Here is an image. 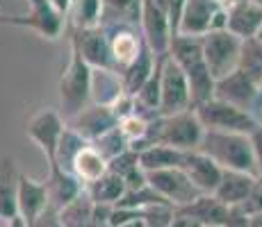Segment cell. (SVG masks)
Listing matches in <instances>:
<instances>
[{
  "instance_id": "18",
  "label": "cell",
  "mask_w": 262,
  "mask_h": 227,
  "mask_svg": "<svg viewBox=\"0 0 262 227\" xmlns=\"http://www.w3.org/2000/svg\"><path fill=\"white\" fill-rule=\"evenodd\" d=\"M16 207H18V218H23L25 225L34 223V220H37L39 216L50 207L46 184L28 178L25 173H21V178H18Z\"/></svg>"
},
{
  "instance_id": "48",
  "label": "cell",
  "mask_w": 262,
  "mask_h": 227,
  "mask_svg": "<svg viewBox=\"0 0 262 227\" xmlns=\"http://www.w3.org/2000/svg\"><path fill=\"white\" fill-rule=\"evenodd\" d=\"M255 39H258V41H262V25H260V32H258V37H255Z\"/></svg>"
},
{
  "instance_id": "33",
  "label": "cell",
  "mask_w": 262,
  "mask_h": 227,
  "mask_svg": "<svg viewBox=\"0 0 262 227\" xmlns=\"http://www.w3.org/2000/svg\"><path fill=\"white\" fill-rule=\"evenodd\" d=\"M135 211H137V218L146 227H169L176 218V207H171L169 203H158Z\"/></svg>"
},
{
  "instance_id": "1",
  "label": "cell",
  "mask_w": 262,
  "mask_h": 227,
  "mask_svg": "<svg viewBox=\"0 0 262 227\" xmlns=\"http://www.w3.org/2000/svg\"><path fill=\"white\" fill-rule=\"evenodd\" d=\"M203 134L205 130L194 109L173 116H158L150 120L148 134L135 148V153H142L150 145H171L180 153H191V150H199Z\"/></svg>"
},
{
  "instance_id": "32",
  "label": "cell",
  "mask_w": 262,
  "mask_h": 227,
  "mask_svg": "<svg viewBox=\"0 0 262 227\" xmlns=\"http://www.w3.org/2000/svg\"><path fill=\"white\" fill-rule=\"evenodd\" d=\"M148 128H150V120L144 118V116H139V114H130V116H125V118L119 120V132L123 134V139L128 141L133 150L146 139Z\"/></svg>"
},
{
  "instance_id": "43",
  "label": "cell",
  "mask_w": 262,
  "mask_h": 227,
  "mask_svg": "<svg viewBox=\"0 0 262 227\" xmlns=\"http://www.w3.org/2000/svg\"><path fill=\"white\" fill-rule=\"evenodd\" d=\"M249 227H262V214H260V216H251Z\"/></svg>"
},
{
  "instance_id": "7",
  "label": "cell",
  "mask_w": 262,
  "mask_h": 227,
  "mask_svg": "<svg viewBox=\"0 0 262 227\" xmlns=\"http://www.w3.org/2000/svg\"><path fill=\"white\" fill-rule=\"evenodd\" d=\"M160 89H162L160 116H173L194 109L187 78H185V73L169 55L160 57Z\"/></svg>"
},
{
  "instance_id": "23",
  "label": "cell",
  "mask_w": 262,
  "mask_h": 227,
  "mask_svg": "<svg viewBox=\"0 0 262 227\" xmlns=\"http://www.w3.org/2000/svg\"><path fill=\"white\" fill-rule=\"evenodd\" d=\"M176 211L194 218L196 223H201L203 227H224L226 216H228V207L221 205L214 195H205V193L199 195L191 205L180 207V209H176Z\"/></svg>"
},
{
  "instance_id": "6",
  "label": "cell",
  "mask_w": 262,
  "mask_h": 227,
  "mask_svg": "<svg viewBox=\"0 0 262 227\" xmlns=\"http://www.w3.org/2000/svg\"><path fill=\"white\" fill-rule=\"evenodd\" d=\"M201 43H203L205 62H208V68L212 73L214 82L239 70L242 48H244L242 39L230 34L228 30H214V32H208L205 37H201Z\"/></svg>"
},
{
  "instance_id": "16",
  "label": "cell",
  "mask_w": 262,
  "mask_h": 227,
  "mask_svg": "<svg viewBox=\"0 0 262 227\" xmlns=\"http://www.w3.org/2000/svg\"><path fill=\"white\" fill-rule=\"evenodd\" d=\"M180 168L185 170V175L191 180V184L205 195H212L221 182V175H224V168L216 166L212 159L208 157L201 150H191V153H185L183 166Z\"/></svg>"
},
{
  "instance_id": "39",
  "label": "cell",
  "mask_w": 262,
  "mask_h": 227,
  "mask_svg": "<svg viewBox=\"0 0 262 227\" xmlns=\"http://www.w3.org/2000/svg\"><path fill=\"white\" fill-rule=\"evenodd\" d=\"M251 145H253V157H255V168H258V178H262V125L251 134Z\"/></svg>"
},
{
  "instance_id": "47",
  "label": "cell",
  "mask_w": 262,
  "mask_h": 227,
  "mask_svg": "<svg viewBox=\"0 0 262 227\" xmlns=\"http://www.w3.org/2000/svg\"><path fill=\"white\" fill-rule=\"evenodd\" d=\"M258 123L262 125V105H260V114H258Z\"/></svg>"
},
{
  "instance_id": "22",
  "label": "cell",
  "mask_w": 262,
  "mask_h": 227,
  "mask_svg": "<svg viewBox=\"0 0 262 227\" xmlns=\"http://www.w3.org/2000/svg\"><path fill=\"white\" fill-rule=\"evenodd\" d=\"M158 62H160L158 55H155L148 45H144V50L139 53V57L135 59L128 68H123L119 73L121 75V82H123L125 95H133V98H135V95L139 93V89H142L144 84L150 80V75L155 73Z\"/></svg>"
},
{
  "instance_id": "42",
  "label": "cell",
  "mask_w": 262,
  "mask_h": 227,
  "mask_svg": "<svg viewBox=\"0 0 262 227\" xmlns=\"http://www.w3.org/2000/svg\"><path fill=\"white\" fill-rule=\"evenodd\" d=\"M0 25H14V14H3L0 12Z\"/></svg>"
},
{
  "instance_id": "34",
  "label": "cell",
  "mask_w": 262,
  "mask_h": 227,
  "mask_svg": "<svg viewBox=\"0 0 262 227\" xmlns=\"http://www.w3.org/2000/svg\"><path fill=\"white\" fill-rule=\"evenodd\" d=\"M239 68L249 73L258 84H262V41H258V39L244 41Z\"/></svg>"
},
{
  "instance_id": "41",
  "label": "cell",
  "mask_w": 262,
  "mask_h": 227,
  "mask_svg": "<svg viewBox=\"0 0 262 227\" xmlns=\"http://www.w3.org/2000/svg\"><path fill=\"white\" fill-rule=\"evenodd\" d=\"M50 3H53V7H55V9H59V12H62L64 16H67L69 9H71V3H73V0H50Z\"/></svg>"
},
{
  "instance_id": "5",
  "label": "cell",
  "mask_w": 262,
  "mask_h": 227,
  "mask_svg": "<svg viewBox=\"0 0 262 227\" xmlns=\"http://www.w3.org/2000/svg\"><path fill=\"white\" fill-rule=\"evenodd\" d=\"M203 130L208 132H230V134H246L251 136L260 128L258 118L253 114L244 112L239 107L224 103V100H208V103L194 107Z\"/></svg>"
},
{
  "instance_id": "3",
  "label": "cell",
  "mask_w": 262,
  "mask_h": 227,
  "mask_svg": "<svg viewBox=\"0 0 262 227\" xmlns=\"http://www.w3.org/2000/svg\"><path fill=\"white\" fill-rule=\"evenodd\" d=\"M199 150L208 155L224 170H237V173H249L258 178L251 136L230 132H208L205 130Z\"/></svg>"
},
{
  "instance_id": "17",
  "label": "cell",
  "mask_w": 262,
  "mask_h": 227,
  "mask_svg": "<svg viewBox=\"0 0 262 227\" xmlns=\"http://www.w3.org/2000/svg\"><path fill=\"white\" fill-rule=\"evenodd\" d=\"M48 191L50 207L55 209H64L67 205H71L75 198L84 193V184L80 182L71 170H64L57 164H48V178L43 180Z\"/></svg>"
},
{
  "instance_id": "2",
  "label": "cell",
  "mask_w": 262,
  "mask_h": 227,
  "mask_svg": "<svg viewBox=\"0 0 262 227\" xmlns=\"http://www.w3.org/2000/svg\"><path fill=\"white\" fill-rule=\"evenodd\" d=\"M169 57L173 59L185 73L191 89V103L194 107L214 98V78L208 68L203 55V43L199 37H173L169 45Z\"/></svg>"
},
{
  "instance_id": "15",
  "label": "cell",
  "mask_w": 262,
  "mask_h": 227,
  "mask_svg": "<svg viewBox=\"0 0 262 227\" xmlns=\"http://www.w3.org/2000/svg\"><path fill=\"white\" fill-rule=\"evenodd\" d=\"M67 125L71 130H75L87 143H94V141H98L103 134L119 128V116L114 112V107H105V105L92 103L84 112H80L73 120H69Z\"/></svg>"
},
{
  "instance_id": "36",
  "label": "cell",
  "mask_w": 262,
  "mask_h": 227,
  "mask_svg": "<svg viewBox=\"0 0 262 227\" xmlns=\"http://www.w3.org/2000/svg\"><path fill=\"white\" fill-rule=\"evenodd\" d=\"M239 209L244 211L246 216H260L262 214V178L255 180L253 189H251V193L246 195V200L239 205Z\"/></svg>"
},
{
  "instance_id": "9",
  "label": "cell",
  "mask_w": 262,
  "mask_h": 227,
  "mask_svg": "<svg viewBox=\"0 0 262 227\" xmlns=\"http://www.w3.org/2000/svg\"><path fill=\"white\" fill-rule=\"evenodd\" d=\"M214 98L244 109V112L253 114L258 118L262 105V84H258L249 73L239 68L214 84Z\"/></svg>"
},
{
  "instance_id": "8",
  "label": "cell",
  "mask_w": 262,
  "mask_h": 227,
  "mask_svg": "<svg viewBox=\"0 0 262 227\" xmlns=\"http://www.w3.org/2000/svg\"><path fill=\"white\" fill-rule=\"evenodd\" d=\"M226 25H228V12L221 7L219 0H187L180 16L178 34L201 39L214 30H226Z\"/></svg>"
},
{
  "instance_id": "11",
  "label": "cell",
  "mask_w": 262,
  "mask_h": 227,
  "mask_svg": "<svg viewBox=\"0 0 262 227\" xmlns=\"http://www.w3.org/2000/svg\"><path fill=\"white\" fill-rule=\"evenodd\" d=\"M64 130H67V120L62 118V114L55 112V109H39V112L30 116L25 134L32 143L39 145V150L43 153L48 164H53L55 157H57V148Z\"/></svg>"
},
{
  "instance_id": "25",
  "label": "cell",
  "mask_w": 262,
  "mask_h": 227,
  "mask_svg": "<svg viewBox=\"0 0 262 227\" xmlns=\"http://www.w3.org/2000/svg\"><path fill=\"white\" fill-rule=\"evenodd\" d=\"M107 170H110L107 159H105L92 143L80 150L78 157L73 159V166H71V173L82 182L84 189H87L89 184H94V182H98Z\"/></svg>"
},
{
  "instance_id": "24",
  "label": "cell",
  "mask_w": 262,
  "mask_h": 227,
  "mask_svg": "<svg viewBox=\"0 0 262 227\" xmlns=\"http://www.w3.org/2000/svg\"><path fill=\"white\" fill-rule=\"evenodd\" d=\"M125 95L123 82L117 70H94L92 68V103L114 107Z\"/></svg>"
},
{
  "instance_id": "35",
  "label": "cell",
  "mask_w": 262,
  "mask_h": 227,
  "mask_svg": "<svg viewBox=\"0 0 262 227\" xmlns=\"http://www.w3.org/2000/svg\"><path fill=\"white\" fill-rule=\"evenodd\" d=\"M92 145H94L96 150H98L100 155H103L105 159H107V164H110L112 159H117L119 155H123V153H128V150H133L128 141L123 139V134L119 132V128H114L112 132L103 134L98 141H94Z\"/></svg>"
},
{
  "instance_id": "20",
  "label": "cell",
  "mask_w": 262,
  "mask_h": 227,
  "mask_svg": "<svg viewBox=\"0 0 262 227\" xmlns=\"http://www.w3.org/2000/svg\"><path fill=\"white\" fill-rule=\"evenodd\" d=\"M18 178H21V170L16 168V161L9 155H3L0 157V216L7 220L18 216Z\"/></svg>"
},
{
  "instance_id": "46",
  "label": "cell",
  "mask_w": 262,
  "mask_h": 227,
  "mask_svg": "<svg viewBox=\"0 0 262 227\" xmlns=\"http://www.w3.org/2000/svg\"><path fill=\"white\" fill-rule=\"evenodd\" d=\"M249 3H253V5H258V7L262 9V0H249Z\"/></svg>"
},
{
  "instance_id": "45",
  "label": "cell",
  "mask_w": 262,
  "mask_h": 227,
  "mask_svg": "<svg viewBox=\"0 0 262 227\" xmlns=\"http://www.w3.org/2000/svg\"><path fill=\"white\" fill-rule=\"evenodd\" d=\"M12 225V220H7V218H3V216H0V227H9Z\"/></svg>"
},
{
  "instance_id": "31",
  "label": "cell",
  "mask_w": 262,
  "mask_h": 227,
  "mask_svg": "<svg viewBox=\"0 0 262 227\" xmlns=\"http://www.w3.org/2000/svg\"><path fill=\"white\" fill-rule=\"evenodd\" d=\"M84 145H89V143H87V141H84L78 132H75V130H71V128L67 125V130H64V134H62V141H59L57 157H55L53 164L62 166L64 170H71L73 159L78 157V153L84 148Z\"/></svg>"
},
{
  "instance_id": "14",
  "label": "cell",
  "mask_w": 262,
  "mask_h": 227,
  "mask_svg": "<svg viewBox=\"0 0 262 227\" xmlns=\"http://www.w3.org/2000/svg\"><path fill=\"white\" fill-rule=\"evenodd\" d=\"M103 28L107 30L110 37V50H112L114 66L121 73L123 68H128L135 59L139 57V53L144 50V34L137 25L128 23H103Z\"/></svg>"
},
{
  "instance_id": "10",
  "label": "cell",
  "mask_w": 262,
  "mask_h": 227,
  "mask_svg": "<svg viewBox=\"0 0 262 227\" xmlns=\"http://www.w3.org/2000/svg\"><path fill=\"white\" fill-rule=\"evenodd\" d=\"M14 28H25L41 39L57 41L67 30V16L55 9L50 0H28V12L21 16L14 14Z\"/></svg>"
},
{
  "instance_id": "37",
  "label": "cell",
  "mask_w": 262,
  "mask_h": 227,
  "mask_svg": "<svg viewBox=\"0 0 262 227\" xmlns=\"http://www.w3.org/2000/svg\"><path fill=\"white\" fill-rule=\"evenodd\" d=\"M28 227H64L62 225V218H59V209L55 207H48L41 216H39L34 223H30Z\"/></svg>"
},
{
  "instance_id": "26",
  "label": "cell",
  "mask_w": 262,
  "mask_h": 227,
  "mask_svg": "<svg viewBox=\"0 0 262 227\" xmlns=\"http://www.w3.org/2000/svg\"><path fill=\"white\" fill-rule=\"evenodd\" d=\"M84 191H87V195L94 200L96 205L117 207L121 200H123V195H125V191H128V186H125V182L121 180L117 173L107 170L103 178H100L98 182H94V184H89Z\"/></svg>"
},
{
  "instance_id": "29",
  "label": "cell",
  "mask_w": 262,
  "mask_h": 227,
  "mask_svg": "<svg viewBox=\"0 0 262 227\" xmlns=\"http://www.w3.org/2000/svg\"><path fill=\"white\" fill-rule=\"evenodd\" d=\"M103 5H105L103 23H128V25H137V28L142 23L144 0H103Z\"/></svg>"
},
{
  "instance_id": "19",
  "label": "cell",
  "mask_w": 262,
  "mask_h": 227,
  "mask_svg": "<svg viewBox=\"0 0 262 227\" xmlns=\"http://www.w3.org/2000/svg\"><path fill=\"white\" fill-rule=\"evenodd\" d=\"M262 25V9L258 5L249 3V0H239L233 7L228 9V30L230 34H235L242 41H251V39L258 37Z\"/></svg>"
},
{
  "instance_id": "21",
  "label": "cell",
  "mask_w": 262,
  "mask_h": 227,
  "mask_svg": "<svg viewBox=\"0 0 262 227\" xmlns=\"http://www.w3.org/2000/svg\"><path fill=\"white\" fill-rule=\"evenodd\" d=\"M255 175H249V173H237V170H224L221 175V182L214 191V198L219 200L221 205L230 207H239L242 203L246 200V195L251 193L255 184Z\"/></svg>"
},
{
  "instance_id": "27",
  "label": "cell",
  "mask_w": 262,
  "mask_h": 227,
  "mask_svg": "<svg viewBox=\"0 0 262 227\" xmlns=\"http://www.w3.org/2000/svg\"><path fill=\"white\" fill-rule=\"evenodd\" d=\"M105 5L103 0H73L71 9L67 14V21L71 23V30H89L103 25Z\"/></svg>"
},
{
  "instance_id": "38",
  "label": "cell",
  "mask_w": 262,
  "mask_h": 227,
  "mask_svg": "<svg viewBox=\"0 0 262 227\" xmlns=\"http://www.w3.org/2000/svg\"><path fill=\"white\" fill-rule=\"evenodd\" d=\"M249 216L239 209V207H230L228 209V216H226V223L224 227H249Z\"/></svg>"
},
{
  "instance_id": "4",
  "label": "cell",
  "mask_w": 262,
  "mask_h": 227,
  "mask_svg": "<svg viewBox=\"0 0 262 227\" xmlns=\"http://www.w3.org/2000/svg\"><path fill=\"white\" fill-rule=\"evenodd\" d=\"M59 91V114L62 118L73 120L80 112L92 105V66L80 57V53L71 45V59L64 66L57 82Z\"/></svg>"
},
{
  "instance_id": "40",
  "label": "cell",
  "mask_w": 262,
  "mask_h": 227,
  "mask_svg": "<svg viewBox=\"0 0 262 227\" xmlns=\"http://www.w3.org/2000/svg\"><path fill=\"white\" fill-rule=\"evenodd\" d=\"M169 227H203V225L196 223V220L189 218V216H185V214H180V211H176V218H173V223H171Z\"/></svg>"
},
{
  "instance_id": "28",
  "label": "cell",
  "mask_w": 262,
  "mask_h": 227,
  "mask_svg": "<svg viewBox=\"0 0 262 227\" xmlns=\"http://www.w3.org/2000/svg\"><path fill=\"white\" fill-rule=\"evenodd\" d=\"M185 159V153L171 148V145H150L139 153V164L146 173H155V170H169L180 168Z\"/></svg>"
},
{
  "instance_id": "30",
  "label": "cell",
  "mask_w": 262,
  "mask_h": 227,
  "mask_svg": "<svg viewBox=\"0 0 262 227\" xmlns=\"http://www.w3.org/2000/svg\"><path fill=\"white\" fill-rule=\"evenodd\" d=\"M94 200L84 191L80 198H75L71 205L59 209V218L64 227H94Z\"/></svg>"
},
{
  "instance_id": "13",
  "label": "cell",
  "mask_w": 262,
  "mask_h": 227,
  "mask_svg": "<svg viewBox=\"0 0 262 227\" xmlns=\"http://www.w3.org/2000/svg\"><path fill=\"white\" fill-rule=\"evenodd\" d=\"M71 45L94 70H117L110 50L107 30L103 25L89 30H71Z\"/></svg>"
},
{
  "instance_id": "12",
  "label": "cell",
  "mask_w": 262,
  "mask_h": 227,
  "mask_svg": "<svg viewBox=\"0 0 262 227\" xmlns=\"http://www.w3.org/2000/svg\"><path fill=\"white\" fill-rule=\"evenodd\" d=\"M146 180H148V186L160 193L164 200L180 209V207H187L194 203L199 195H203L191 180L185 175L183 168H169V170H155V173H146Z\"/></svg>"
},
{
  "instance_id": "44",
  "label": "cell",
  "mask_w": 262,
  "mask_h": 227,
  "mask_svg": "<svg viewBox=\"0 0 262 227\" xmlns=\"http://www.w3.org/2000/svg\"><path fill=\"white\" fill-rule=\"evenodd\" d=\"M9 227H28V225H25L23 218H18V216H16V218H12V225H9Z\"/></svg>"
}]
</instances>
